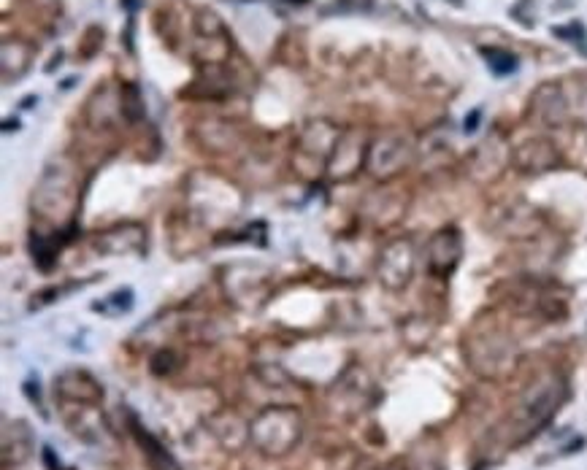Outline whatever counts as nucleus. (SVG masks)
<instances>
[{
  "label": "nucleus",
  "instance_id": "1",
  "mask_svg": "<svg viewBox=\"0 0 587 470\" xmlns=\"http://www.w3.org/2000/svg\"><path fill=\"white\" fill-rule=\"evenodd\" d=\"M566 398V387H563V381L552 379L547 384L533 392L531 398L525 400L523 406H520V414H517V430H514V441L523 443L528 441L531 435L539 433V427H544L550 422L558 406Z\"/></svg>",
  "mask_w": 587,
  "mask_h": 470
},
{
  "label": "nucleus",
  "instance_id": "2",
  "mask_svg": "<svg viewBox=\"0 0 587 470\" xmlns=\"http://www.w3.org/2000/svg\"><path fill=\"white\" fill-rule=\"evenodd\" d=\"M414 263H417V254H414V244L406 238H398L387 246L379 260V279L385 281L390 290H401L406 287L414 276Z\"/></svg>",
  "mask_w": 587,
  "mask_h": 470
},
{
  "label": "nucleus",
  "instance_id": "3",
  "mask_svg": "<svg viewBox=\"0 0 587 470\" xmlns=\"http://www.w3.org/2000/svg\"><path fill=\"white\" fill-rule=\"evenodd\" d=\"M460 254H463V241L455 227H444L433 235L431 244H428V271L439 279H447L460 263Z\"/></svg>",
  "mask_w": 587,
  "mask_h": 470
},
{
  "label": "nucleus",
  "instance_id": "4",
  "mask_svg": "<svg viewBox=\"0 0 587 470\" xmlns=\"http://www.w3.org/2000/svg\"><path fill=\"white\" fill-rule=\"evenodd\" d=\"M514 163L520 165L525 173H544L550 171V168H555V165L560 163V157L550 141L536 138V141H528V144H523L517 149Z\"/></svg>",
  "mask_w": 587,
  "mask_h": 470
},
{
  "label": "nucleus",
  "instance_id": "5",
  "mask_svg": "<svg viewBox=\"0 0 587 470\" xmlns=\"http://www.w3.org/2000/svg\"><path fill=\"white\" fill-rule=\"evenodd\" d=\"M406 160H409V149H406V144H379L371 149V163L368 165H371V171L377 173V176H393V173H398L404 168Z\"/></svg>",
  "mask_w": 587,
  "mask_h": 470
},
{
  "label": "nucleus",
  "instance_id": "6",
  "mask_svg": "<svg viewBox=\"0 0 587 470\" xmlns=\"http://www.w3.org/2000/svg\"><path fill=\"white\" fill-rule=\"evenodd\" d=\"M133 433H136L138 443H141V449H144V454H147L149 468L152 470H179V465H176L174 457L168 454V449H163V443L157 441V438H152V435H149L144 427L133 422Z\"/></svg>",
  "mask_w": 587,
  "mask_h": 470
},
{
  "label": "nucleus",
  "instance_id": "7",
  "mask_svg": "<svg viewBox=\"0 0 587 470\" xmlns=\"http://www.w3.org/2000/svg\"><path fill=\"white\" fill-rule=\"evenodd\" d=\"M122 111H125V117L130 122H138V119L144 117V98H141V90H138L136 84H125L122 87Z\"/></svg>",
  "mask_w": 587,
  "mask_h": 470
},
{
  "label": "nucleus",
  "instance_id": "8",
  "mask_svg": "<svg viewBox=\"0 0 587 470\" xmlns=\"http://www.w3.org/2000/svg\"><path fill=\"white\" fill-rule=\"evenodd\" d=\"M482 55L490 60L487 65L496 73H501V76H504V73H512L514 68H517V57L509 55V52H501V49H482Z\"/></svg>",
  "mask_w": 587,
  "mask_h": 470
}]
</instances>
